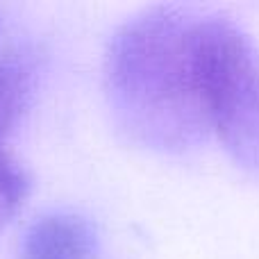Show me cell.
<instances>
[{"label":"cell","instance_id":"277c9868","mask_svg":"<svg viewBox=\"0 0 259 259\" xmlns=\"http://www.w3.org/2000/svg\"><path fill=\"white\" fill-rule=\"evenodd\" d=\"M32 94V68L21 59L0 62V150Z\"/></svg>","mask_w":259,"mask_h":259},{"label":"cell","instance_id":"6da1fadb","mask_svg":"<svg viewBox=\"0 0 259 259\" xmlns=\"http://www.w3.org/2000/svg\"><path fill=\"white\" fill-rule=\"evenodd\" d=\"M196 23L187 9L152 7L109 44V103L134 139L159 150H184L207 132L193 64Z\"/></svg>","mask_w":259,"mask_h":259},{"label":"cell","instance_id":"3957f363","mask_svg":"<svg viewBox=\"0 0 259 259\" xmlns=\"http://www.w3.org/2000/svg\"><path fill=\"white\" fill-rule=\"evenodd\" d=\"M96 234L82 216L46 214L23 239V259H94Z\"/></svg>","mask_w":259,"mask_h":259},{"label":"cell","instance_id":"7a4b0ae2","mask_svg":"<svg viewBox=\"0 0 259 259\" xmlns=\"http://www.w3.org/2000/svg\"><path fill=\"white\" fill-rule=\"evenodd\" d=\"M193 64L207 132L259 175V50L234 21L198 16Z\"/></svg>","mask_w":259,"mask_h":259},{"label":"cell","instance_id":"5b68a950","mask_svg":"<svg viewBox=\"0 0 259 259\" xmlns=\"http://www.w3.org/2000/svg\"><path fill=\"white\" fill-rule=\"evenodd\" d=\"M27 191H30V178L23 164L3 148L0 150V225L7 223L21 209Z\"/></svg>","mask_w":259,"mask_h":259}]
</instances>
